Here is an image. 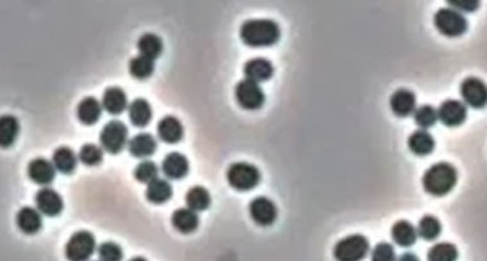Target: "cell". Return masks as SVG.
Returning <instances> with one entry per match:
<instances>
[{
  "label": "cell",
  "mask_w": 487,
  "mask_h": 261,
  "mask_svg": "<svg viewBox=\"0 0 487 261\" xmlns=\"http://www.w3.org/2000/svg\"><path fill=\"white\" fill-rule=\"evenodd\" d=\"M397 261H420V259H418L414 253H403V255L399 258V260Z\"/></svg>",
  "instance_id": "obj_40"
},
{
  "label": "cell",
  "mask_w": 487,
  "mask_h": 261,
  "mask_svg": "<svg viewBox=\"0 0 487 261\" xmlns=\"http://www.w3.org/2000/svg\"><path fill=\"white\" fill-rule=\"evenodd\" d=\"M244 74L246 76V80L260 83L268 81L275 74V68L271 60L266 58H254L244 65Z\"/></svg>",
  "instance_id": "obj_14"
},
{
  "label": "cell",
  "mask_w": 487,
  "mask_h": 261,
  "mask_svg": "<svg viewBox=\"0 0 487 261\" xmlns=\"http://www.w3.org/2000/svg\"><path fill=\"white\" fill-rule=\"evenodd\" d=\"M415 104H417L415 95H414L413 91L408 90V89H399L392 94V96L390 99V108H391L392 113L400 118H406V117L413 115L414 110H415Z\"/></svg>",
  "instance_id": "obj_15"
},
{
  "label": "cell",
  "mask_w": 487,
  "mask_h": 261,
  "mask_svg": "<svg viewBox=\"0 0 487 261\" xmlns=\"http://www.w3.org/2000/svg\"><path fill=\"white\" fill-rule=\"evenodd\" d=\"M153 117L152 106L145 99H136L129 106V118L135 127H145Z\"/></svg>",
  "instance_id": "obj_27"
},
{
  "label": "cell",
  "mask_w": 487,
  "mask_h": 261,
  "mask_svg": "<svg viewBox=\"0 0 487 261\" xmlns=\"http://www.w3.org/2000/svg\"><path fill=\"white\" fill-rule=\"evenodd\" d=\"M189 160L181 153H170L164 158L162 163V171L164 176L170 180H181L186 177L189 173Z\"/></svg>",
  "instance_id": "obj_17"
},
{
  "label": "cell",
  "mask_w": 487,
  "mask_h": 261,
  "mask_svg": "<svg viewBox=\"0 0 487 261\" xmlns=\"http://www.w3.org/2000/svg\"><path fill=\"white\" fill-rule=\"evenodd\" d=\"M456 260H458V249L449 242H440L432 246L427 253V261Z\"/></svg>",
  "instance_id": "obj_33"
},
{
  "label": "cell",
  "mask_w": 487,
  "mask_h": 261,
  "mask_svg": "<svg viewBox=\"0 0 487 261\" xmlns=\"http://www.w3.org/2000/svg\"><path fill=\"white\" fill-rule=\"evenodd\" d=\"M99 261H100V260H99Z\"/></svg>",
  "instance_id": "obj_42"
},
{
  "label": "cell",
  "mask_w": 487,
  "mask_h": 261,
  "mask_svg": "<svg viewBox=\"0 0 487 261\" xmlns=\"http://www.w3.org/2000/svg\"><path fill=\"white\" fill-rule=\"evenodd\" d=\"M441 223L433 215H424L418 223L417 235L424 241H435L441 235Z\"/></svg>",
  "instance_id": "obj_31"
},
{
  "label": "cell",
  "mask_w": 487,
  "mask_h": 261,
  "mask_svg": "<svg viewBox=\"0 0 487 261\" xmlns=\"http://www.w3.org/2000/svg\"><path fill=\"white\" fill-rule=\"evenodd\" d=\"M249 212L253 221L260 227H269L277 219V206L267 197H255L249 205Z\"/></svg>",
  "instance_id": "obj_9"
},
{
  "label": "cell",
  "mask_w": 487,
  "mask_h": 261,
  "mask_svg": "<svg viewBox=\"0 0 487 261\" xmlns=\"http://www.w3.org/2000/svg\"><path fill=\"white\" fill-rule=\"evenodd\" d=\"M97 255L100 258V261H122L123 259L121 246L112 241H108L99 246Z\"/></svg>",
  "instance_id": "obj_37"
},
{
  "label": "cell",
  "mask_w": 487,
  "mask_h": 261,
  "mask_svg": "<svg viewBox=\"0 0 487 261\" xmlns=\"http://www.w3.org/2000/svg\"><path fill=\"white\" fill-rule=\"evenodd\" d=\"M16 224L24 235H36L42 227L40 212L31 206H24L17 212Z\"/></svg>",
  "instance_id": "obj_16"
},
{
  "label": "cell",
  "mask_w": 487,
  "mask_h": 261,
  "mask_svg": "<svg viewBox=\"0 0 487 261\" xmlns=\"http://www.w3.org/2000/svg\"><path fill=\"white\" fill-rule=\"evenodd\" d=\"M157 132L159 139L164 141L166 144L172 145V144H177L184 137V126L176 117L167 115L158 123Z\"/></svg>",
  "instance_id": "obj_18"
},
{
  "label": "cell",
  "mask_w": 487,
  "mask_h": 261,
  "mask_svg": "<svg viewBox=\"0 0 487 261\" xmlns=\"http://www.w3.org/2000/svg\"><path fill=\"white\" fill-rule=\"evenodd\" d=\"M36 208L47 217H58L63 210V200L62 196L53 188L44 187L38 191L35 196Z\"/></svg>",
  "instance_id": "obj_12"
},
{
  "label": "cell",
  "mask_w": 487,
  "mask_h": 261,
  "mask_svg": "<svg viewBox=\"0 0 487 261\" xmlns=\"http://www.w3.org/2000/svg\"><path fill=\"white\" fill-rule=\"evenodd\" d=\"M172 226L177 229L179 233L189 235L195 232L199 227V217L194 210L189 208H181L172 214Z\"/></svg>",
  "instance_id": "obj_20"
},
{
  "label": "cell",
  "mask_w": 487,
  "mask_h": 261,
  "mask_svg": "<svg viewBox=\"0 0 487 261\" xmlns=\"http://www.w3.org/2000/svg\"><path fill=\"white\" fill-rule=\"evenodd\" d=\"M369 253V241L363 235H351L339 241L333 249L336 261L365 260Z\"/></svg>",
  "instance_id": "obj_4"
},
{
  "label": "cell",
  "mask_w": 487,
  "mask_h": 261,
  "mask_svg": "<svg viewBox=\"0 0 487 261\" xmlns=\"http://www.w3.org/2000/svg\"><path fill=\"white\" fill-rule=\"evenodd\" d=\"M458 171L452 164L441 162L433 164L423 174L422 185L427 194L436 197L445 196L455 187Z\"/></svg>",
  "instance_id": "obj_2"
},
{
  "label": "cell",
  "mask_w": 487,
  "mask_h": 261,
  "mask_svg": "<svg viewBox=\"0 0 487 261\" xmlns=\"http://www.w3.org/2000/svg\"><path fill=\"white\" fill-rule=\"evenodd\" d=\"M449 4L454 7L455 10H464V12H473L479 8V1L473 0H449Z\"/></svg>",
  "instance_id": "obj_39"
},
{
  "label": "cell",
  "mask_w": 487,
  "mask_h": 261,
  "mask_svg": "<svg viewBox=\"0 0 487 261\" xmlns=\"http://www.w3.org/2000/svg\"><path fill=\"white\" fill-rule=\"evenodd\" d=\"M173 194V190L170 182L164 178H155L152 180L146 188V199L152 204H164L170 200Z\"/></svg>",
  "instance_id": "obj_25"
},
{
  "label": "cell",
  "mask_w": 487,
  "mask_h": 261,
  "mask_svg": "<svg viewBox=\"0 0 487 261\" xmlns=\"http://www.w3.org/2000/svg\"><path fill=\"white\" fill-rule=\"evenodd\" d=\"M414 121L421 130L431 128L438 122V110L431 106H420L414 110Z\"/></svg>",
  "instance_id": "obj_34"
},
{
  "label": "cell",
  "mask_w": 487,
  "mask_h": 261,
  "mask_svg": "<svg viewBox=\"0 0 487 261\" xmlns=\"http://www.w3.org/2000/svg\"><path fill=\"white\" fill-rule=\"evenodd\" d=\"M130 261H146V259H144V258H141V256H138V258H134V259H131Z\"/></svg>",
  "instance_id": "obj_41"
},
{
  "label": "cell",
  "mask_w": 487,
  "mask_h": 261,
  "mask_svg": "<svg viewBox=\"0 0 487 261\" xmlns=\"http://www.w3.org/2000/svg\"><path fill=\"white\" fill-rule=\"evenodd\" d=\"M103 109H106L109 115H120L127 108V96L126 92L120 87H109L103 95L102 101Z\"/></svg>",
  "instance_id": "obj_22"
},
{
  "label": "cell",
  "mask_w": 487,
  "mask_h": 261,
  "mask_svg": "<svg viewBox=\"0 0 487 261\" xmlns=\"http://www.w3.org/2000/svg\"><path fill=\"white\" fill-rule=\"evenodd\" d=\"M467 118V106L462 101L449 99L445 100L438 110V119L447 127H459Z\"/></svg>",
  "instance_id": "obj_11"
},
{
  "label": "cell",
  "mask_w": 487,
  "mask_h": 261,
  "mask_svg": "<svg viewBox=\"0 0 487 261\" xmlns=\"http://www.w3.org/2000/svg\"><path fill=\"white\" fill-rule=\"evenodd\" d=\"M435 26L447 37H458L468 28V22L461 12L453 8H441L435 15Z\"/></svg>",
  "instance_id": "obj_6"
},
{
  "label": "cell",
  "mask_w": 487,
  "mask_h": 261,
  "mask_svg": "<svg viewBox=\"0 0 487 261\" xmlns=\"http://www.w3.org/2000/svg\"><path fill=\"white\" fill-rule=\"evenodd\" d=\"M461 94L464 103L471 108L481 109L486 106V85L477 77H467L461 85Z\"/></svg>",
  "instance_id": "obj_10"
},
{
  "label": "cell",
  "mask_w": 487,
  "mask_h": 261,
  "mask_svg": "<svg viewBox=\"0 0 487 261\" xmlns=\"http://www.w3.org/2000/svg\"><path fill=\"white\" fill-rule=\"evenodd\" d=\"M280 26L272 19H249L244 22L240 37L250 48H267L280 40Z\"/></svg>",
  "instance_id": "obj_1"
},
{
  "label": "cell",
  "mask_w": 487,
  "mask_h": 261,
  "mask_svg": "<svg viewBox=\"0 0 487 261\" xmlns=\"http://www.w3.org/2000/svg\"><path fill=\"white\" fill-rule=\"evenodd\" d=\"M408 146L414 155H430L435 149V140L427 130H415L409 136Z\"/></svg>",
  "instance_id": "obj_23"
},
{
  "label": "cell",
  "mask_w": 487,
  "mask_h": 261,
  "mask_svg": "<svg viewBox=\"0 0 487 261\" xmlns=\"http://www.w3.org/2000/svg\"><path fill=\"white\" fill-rule=\"evenodd\" d=\"M56 168L44 158H36L27 167L29 178L40 186H48L56 178Z\"/></svg>",
  "instance_id": "obj_13"
},
{
  "label": "cell",
  "mask_w": 487,
  "mask_h": 261,
  "mask_svg": "<svg viewBox=\"0 0 487 261\" xmlns=\"http://www.w3.org/2000/svg\"><path fill=\"white\" fill-rule=\"evenodd\" d=\"M158 167L154 162L152 160H143L141 163L138 164V167L135 168L134 176L140 183H150L152 180L158 178Z\"/></svg>",
  "instance_id": "obj_36"
},
{
  "label": "cell",
  "mask_w": 487,
  "mask_h": 261,
  "mask_svg": "<svg viewBox=\"0 0 487 261\" xmlns=\"http://www.w3.org/2000/svg\"><path fill=\"white\" fill-rule=\"evenodd\" d=\"M371 261H397L394 246L389 242H380L372 251Z\"/></svg>",
  "instance_id": "obj_38"
},
{
  "label": "cell",
  "mask_w": 487,
  "mask_h": 261,
  "mask_svg": "<svg viewBox=\"0 0 487 261\" xmlns=\"http://www.w3.org/2000/svg\"><path fill=\"white\" fill-rule=\"evenodd\" d=\"M228 185L237 191H250L260 182V171L255 165L245 162L231 164L227 169Z\"/></svg>",
  "instance_id": "obj_3"
},
{
  "label": "cell",
  "mask_w": 487,
  "mask_h": 261,
  "mask_svg": "<svg viewBox=\"0 0 487 261\" xmlns=\"http://www.w3.org/2000/svg\"><path fill=\"white\" fill-rule=\"evenodd\" d=\"M103 106L95 98H85L77 106V118L82 124L93 126L100 119Z\"/></svg>",
  "instance_id": "obj_24"
},
{
  "label": "cell",
  "mask_w": 487,
  "mask_h": 261,
  "mask_svg": "<svg viewBox=\"0 0 487 261\" xmlns=\"http://www.w3.org/2000/svg\"><path fill=\"white\" fill-rule=\"evenodd\" d=\"M100 145L109 154H118L126 146L129 140V130L121 121L106 123L100 132Z\"/></svg>",
  "instance_id": "obj_7"
},
{
  "label": "cell",
  "mask_w": 487,
  "mask_h": 261,
  "mask_svg": "<svg viewBox=\"0 0 487 261\" xmlns=\"http://www.w3.org/2000/svg\"><path fill=\"white\" fill-rule=\"evenodd\" d=\"M157 150V141L150 133H138L129 141V151L132 156L145 159L153 155Z\"/></svg>",
  "instance_id": "obj_19"
},
{
  "label": "cell",
  "mask_w": 487,
  "mask_h": 261,
  "mask_svg": "<svg viewBox=\"0 0 487 261\" xmlns=\"http://www.w3.org/2000/svg\"><path fill=\"white\" fill-rule=\"evenodd\" d=\"M417 229L408 221H399L392 226L391 237L392 241L400 247H410L417 241Z\"/></svg>",
  "instance_id": "obj_26"
},
{
  "label": "cell",
  "mask_w": 487,
  "mask_h": 261,
  "mask_svg": "<svg viewBox=\"0 0 487 261\" xmlns=\"http://www.w3.org/2000/svg\"><path fill=\"white\" fill-rule=\"evenodd\" d=\"M129 69H130L131 76L135 77L136 80H146L154 72V60L143 56H138L131 59Z\"/></svg>",
  "instance_id": "obj_32"
},
{
  "label": "cell",
  "mask_w": 487,
  "mask_h": 261,
  "mask_svg": "<svg viewBox=\"0 0 487 261\" xmlns=\"http://www.w3.org/2000/svg\"><path fill=\"white\" fill-rule=\"evenodd\" d=\"M97 250V241L89 230H79L71 236L65 245V258L68 261H89Z\"/></svg>",
  "instance_id": "obj_5"
},
{
  "label": "cell",
  "mask_w": 487,
  "mask_h": 261,
  "mask_svg": "<svg viewBox=\"0 0 487 261\" xmlns=\"http://www.w3.org/2000/svg\"><path fill=\"white\" fill-rule=\"evenodd\" d=\"M235 96L239 106L246 110H257L266 103V95L260 85L246 78L237 83Z\"/></svg>",
  "instance_id": "obj_8"
},
{
  "label": "cell",
  "mask_w": 487,
  "mask_h": 261,
  "mask_svg": "<svg viewBox=\"0 0 487 261\" xmlns=\"http://www.w3.org/2000/svg\"><path fill=\"white\" fill-rule=\"evenodd\" d=\"M19 122L13 115H0V149L13 146L19 135Z\"/></svg>",
  "instance_id": "obj_21"
},
{
  "label": "cell",
  "mask_w": 487,
  "mask_h": 261,
  "mask_svg": "<svg viewBox=\"0 0 487 261\" xmlns=\"http://www.w3.org/2000/svg\"><path fill=\"white\" fill-rule=\"evenodd\" d=\"M138 49L140 51V56L155 60L162 54V39L155 33H145L138 39Z\"/></svg>",
  "instance_id": "obj_29"
},
{
  "label": "cell",
  "mask_w": 487,
  "mask_h": 261,
  "mask_svg": "<svg viewBox=\"0 0 487 261\" xmlns=\"http://www.w3.org/2000/svg\"><path fill=\"white\" fill-rule=\"evenodd\" d=\"M51 163L56 171L62 174H71L77 167V156L70 147H58L53 154Z\"/></svg>",
  "instance_id": "obj_28"
},
{
  "label": "cell",
  "mask_w": 487,
  "mask_h": 261,
  "mask_svg": "<svg viewBox=\"0 0 487 261\" xmlns=\"http://www.w3.org/2000/svg\"><path fill=\"white\" fill-rule=\"evenodd\" d=\"M187 208L195 212H204L211 206V194L207 188L202 186H195L187 191L186 197Z\"/></svg>",
  "instance_id": "obj_30"
},
{
  "label": "cell",
  "mask_w": 487,
  "mask_h": 261,
  "mask_svg": "<svg viewBox=\"0 0 487 261\" xmlns=\"http://www.w3.org/2000/svg\"><path fill=\"white\" fill-rule=\"evenodd\" d=\"M79 159L88 167H97L103 162V149L94 144H86L80 149Z\"/></svg>",
  "instance_id": "obj_35"
}]
</instances>
